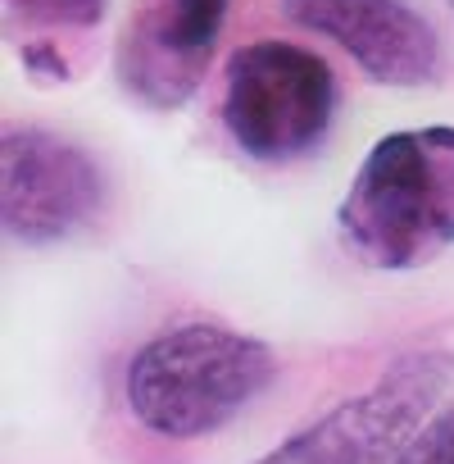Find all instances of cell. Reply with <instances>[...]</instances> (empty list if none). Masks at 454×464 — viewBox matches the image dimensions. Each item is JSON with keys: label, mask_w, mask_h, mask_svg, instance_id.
<instances>
[{"label": "cell", "mask_w": 454, "mask_h": 464, "mask_svg": "<svg viewBox=\"0 0 454 464\" xmlns=\"http://www.w3.org/2000/svg\"><path fill=\"white\" fill-rule=\"evenodd\" d=\"M273 378L278 360L260 337L218 324H182L132 355L123 396L146 432L191 441L232 423Z\"/></svg>", "instance_id": "2"}, {"label": "cell", "mask_w": 454, "mask_h": 464, "mask_svg": "<svg viewBox=\"0 0 454 464\" xmlns=\"http://www.w3.org/2000/svg\"><path fill=\"white\" fill-rule=\"evenodd\" d=\"M24 64H28V69H51L55 78H64V73H69V69H64V60H55L46 46H33V51H24Z\"/></svg>", "instance_id": "10"}, {"label": "cell", "mask_w": 454, "mask_h": 464, "mask_svg": "<svg viewBox=\"0 0 454 464\" xmlns=\"http://www.w3.org/2000/svg\"><path fill=\"white\" fill-rule=\"evenodd\" d=\"M282 14L336 42L373 82L422 87L440 73V37L404 0H282Z\"/></svg>", "instance_id": "7"}, {"label": "cell", "mask_w": 454, "mask_h": 464, "mask_svg": "<svg viewBox=\"0 0 454 464\" xmlns=\"http://www.w3.org/2000/svg\"><path fill=\"white\" fill-rule=\"evenodd\" d=\"M345 251L386 274L422 269L454 246V128L382 137L359 164L341 209Z\"/></svg>", "instance_id": "1"}, {"label": "cell", "mask_w": 454, "mask_h": 464, "mask_svg": "<svg viewBox=\"0 0 454 464\" xmlns=\"http://www.w3.org/2000/svg\"><path fill=\"white\" fill-rule=\"evenodd\" d=\"M336 114V73L296 42H251L227 60L222 123L232 141L264 164L314 150Z\"/></svg>", "instance_id": "3"}, {"label": "cell", "mask_w": 454, "mask_h": 464, "mask_svg": "<svg viewBox=\"0 0 454 464\" xmlns=\"http://www.w3.org/2000/svg\"><path fill=\"white\" fill-rule=\"evenodd\" d=\"M10 10L28 24H69L87 28L105 14V0H10Z\"/></svg>", "instance_id": "8"}, {"label": "cell", "mask_w": 454, "mask_h": 464, "mask_svg": "<svg viewBox=\"0 0 454 464\" xmlns=\"http://www.w3.org/2000/svg\"><path fill=\"white\" fill-rule=\"evenodd\" d=\"M105 178L96 160L42 128H10L0 141V218L24 246H51L96 218Z\"/></svg>", "instance_id": "5"}, {"label": "cell", "mask_w": 454, "mask_h": 464, "mask_svg": "<svg viewBox=\"0 0 454 464\" xmlns=\"http://www.w3.org/2000/svg\"><path fill=\"white\" fill-rule=\"evenodd\" d=\"M227 5L232 0H137L114 51L123 92L150 110L186 105L213 60Z\"/></svg>", "instance_id": "6"}, {"label": "cell", "mask_w": 454, "mask_h": 464, "mask_svg": "<svg viewBox=\"0 0 454 464\" xmlns=\"http://www.w3.org/2000/svg\"><path fill=\"white\" fill-rule=\"evenodd\" d=\"M454 373L449 351L400 355L373 387L341 401L255 464H395Z\"/></svg>", "instance_id": "4"}, {"label": "cell", "mask_w": 454, "mask_h": 464, "mask_svg": "<svg viewBox=\"0 0 454 464\" xmlns=\"http://www.w3.org/2000/svg\"><path fill=\"white\" fill-rule=\"evenodd\" d=\"M395 464H454V410H445L427 428H418V437L404 446V455Z\"/></svg>", "instance_id": "9"}]
</instances>
